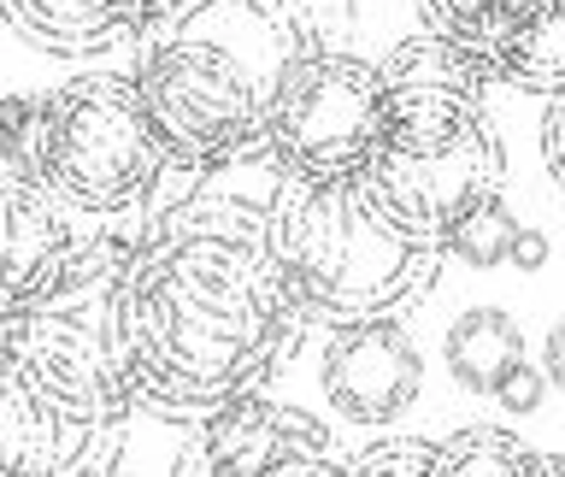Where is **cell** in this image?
Returning a JSON list of instances; mask_svg holds the SVG:
<instances>
[{
    "instance_id": "cell-1",
    "label": "cell",
    "mask_w": 565,
    "mask_h": 477,
    "mask_svg": "<svg viewBox=\"0 0 565 477\" xmlns=\"http://www.w3.org/2000/svg\"><path fill=\"white\" fill-rule=\"evenodd\" d=\"M295 312L265 242V206L189 194L130 242L106 300V360L124 395L159 418H206L259 395L295 360Z\"/></svg>"
},
{
    "instance_id": "cell-2",
    "label": "cell",
    "mask_w": 565,
    "mask_h": 477,
    "mask_svg": "<svg viewBox=\"0 0 565 477\" xmlns=\"http://www.w3.org/2000/svg\"><path fill=\"white\" fill-rule=\"evenodd\" d=\"M130 42V77L171 166L206 177L265 148L282 88L324 47V30L307 0H171Z\"/></svg>"
},
{
    "instance_id": "cell-3",
    "label": "cell",
    "mask_w": 565,
    "mask_h": 477,
    "mask_svg": "<svg viewBox=\"0 0 565 477\" xmlns=\"http://www.w3.org/2000/svg\"><path fill=\"white\" fill-rule=\"evenodd\" d=\"M100 330L30 307L0 312V477H100L130 431Z\"/></svg>"
},
{
    "instance_id": "cell-4",
    "label": "cell",
    "mask_w": 565,
    "mask_h": 477,
    "mask_svg": "<svg viewBox=\"0 0 565 477\" xmlns=\"http://www.w3.org/2000/svg\"><path fill=\"white\" fill-rule=\"evenodd\" d=\"M265 242L295 312L330 330L360 318H395L441 277V254L388 230L383 212L365 201L360 177L342 183L282 177L265 206Z\"/></svg>"
},
{
    "instance_id": "cell-5",
    "label": "cell",
    "mask_w": 565,
    "mask_h": 477,
    "mask_svg": "<svg viewBox=\"0 0 565 477\" xmlns=\"http://www.w3.org/2000/svg\"><path fill=\"white\" fill-rule=\"evenodd\" d=\"M24 153L77 219H124L171 171L159 124L124 71H83L35 95Z\"/></svg>"
},
{
    "instance_id": "cell-6",
    "label": "cell",
    "mask_w": 565,
    "mask_h": 477,
    "mask_svg": "<svg viewBox=\"0 0 565 477\" xmlns=\"http://www.w3.org/2000/svg\"><path fill=\"white\" fill-rule=\"evenodd\" d=\"M35 100H0V312H30L113 283L130 242L77 236V212L30 171L24 130Z\"/></svg>"
},
{
    "instance_id": "cell-7",
    "label": "cell",
    "mask_w": 565,
    "mask_h": 477,
    "mask_svg": "<svg viewBox=\"0 0 565 477\" xmlns=\"http://www.w3.org/2000/svg\"><path fill=\"white\" fill-rule=\"evenodd\" d=\"M383 148V83L377 65L353 53L318 47L295 83L282 88L271 130H265V159L277 177H312V183H342L365 177V166Z\"/></svg>"
},
{
    "instance_id": "cell-8",
    "label": "cell",
    "mask_w": 565,
    "mask_h": 477,
    "mask_svg": "<svg viewBox=\"0 0 565 477\" xmlns=\"http://www.w3.org/2000/svg\"><path fill=\"white\" fill-rule=\"evenodd\" d=\"M501 177H507V153H501L494 124L483 118L436 153L377 148V159H371L365 177H360V189H365V201L383 212L388 230H401L413 247L441 254L454 236V224L466 219L477 201L501 194Z\"/></svg>"
},
{
    "instance_id": "cell-9",
    "label": "cell",
    "mask_w": 565,
    "mask_h": 477,
    "mask_svg": "<svg viewBox=\"0 0 565 477\" xmlns=\"http://www.w3.org/2000/svg\"><path fill=\"white\" fill-rule=\"evenodd\" d=\"M194 424L201 431L177 454L171 477H342L330 424H318L307 406L242 395Z\"/></svg>"
},
{
    "instance_id": "cell-10",
    "label": "cell",
    "mask_w": 565,
    "mask_h": 477,
    "mask_svg": "<svg viewBox=\"0 0 565 477\" xmlns=\"http://www.w3.org/2000/svg\"><path fill=\"white\" fill-rule=\"evenodd\" d=\"M383 83V148L388 153H436L483 124L489 77L441 35L418 30L388 47L377 65Z\"/></svg>"
},
{
    "instance_id": "cell-11",
    "label": "cell",
    "mask_w": 565,
    "mask_h": 477,
    "mask_svg": "<svg viewBox=\"0 0 565 477\" xmlns=\"http://www.w3.org/2000/svg\"><path fill=\"white\" fill-rule=\"evenodd\" d=\"M418 18L489 83H507L519 95H559L565 0H418Z\"/></svg>"
},
{
    "instance_id": "cell-12",
    "label": "cell",
    "mask_w": 565,
    "mask_h": 477,
    "mask_svg": "<svg viewBox=\"0 0 565 477\" xmlns=\"http://www.w3.org/2000/svg\"><path fill=\"white\" fill-rule=\"evenodd\" d=\"M318 383L348 424H395L424 389V353L395 318H360L330 330Z\"/></svg>"
},
{
    "instance_id": "cell-13",
    "label": "cell",
    "mask_w": 565,
    "mask_h": 477,
    "mask_svg": "<svg viewBox=\"0 0 565 477\" xmlns=\"http://www.w3.org/2000/svg\"><path fill=\"white\" fill-rule=\"evenodd\" d=\"M171 0H0V18L42 53H100L130 42Z\"/></svg>"
},
{
    "instance_id": "cell-14",
    "label": "cell",
    "mask_w": 565,
    "mask_h": 477,
    "mask_svg": "<svg viewBox=\"0 0 565 477\" xmlns=\"http://www.w3.org/2000/svg\"><path fill=\"white\" fill-rule=\"evenodd\" d=\"M441 360H448V378L459 389L489 395V389L524 360V330H519V318L501 312V307H471V312H459L448 325Z\"/></svg>"
},
{
    "instance_id": "cell-15",
    "label": "cell",
    "mask_w": 565,
    "mask_h": 477,
    "mask_svg": "<svg viewBox=\"0 0 565 477\" xmlns=\"http://www.w3.org/2000/svg\"><path fill=\"white\" fill-rule=\"evenodd\" d=\"M430 477H565V459L530 448L501 424H466L436 442Z\"/></svg>"
},
{
    "instance_id": "cell-16",
    "label": "cell",
    "mask_w": 565,
    "mask_h": 477,
    "mask_svg": "<svg viewBox=\"0 0 565 477\" xmlns=\"http://www.w3.org/2000/svg\"><path fill=\"white\" fill-rule=\"evenodd\" d=\"M512 236H519L512 206L501 201V194H489V201H477L466 219L454 224V236H448V247H441V254L466 259V265H477V272H494V265H507Z\"/></svg>"
},
{
    "instance_id": "cell-17",
    "label": "cell",
    "mask_w": 565,
    "mask_h": 477,
    "mask_svg": "<svg viewBox=\"0 0 565 477\" xmlns=\"http://www.w3.org/2000/svg\"><path fill=\"white\" fill-rule=\"evenodd\" d=\"M430 454H436V442L377 436L371 448L342 459V477H430Z\"/></svg>"
},
{
    "instance_id": "cell-18",
    "label": "cell",
    "mask_w": 565,
    "mask_h": 477,
    "mask_svg": "<svg viewBox=\"0 0 565 477\" xmlns=\"http://www.w3.org/2000/svg\"><path fill=\"white\" fill-rule=\"evenodd\" d=\"M489 395L501 401V406H507L512 418H530V413H536V406H542V395H547V378H542L536 365H530V353H524V360L512 365L507 378H501V383L489 389Z\"/></svg>"
},
{
    "instance_id": "cell-19",
    "label": "cell",
    "mask_w": 565,
    "mask_h": 477,
    "mask_svg": "<svg viewBox=\"0 0 565 477\" xmlns=\"http://www.w3.org/2000/svg\"><path fill=\"white\" fill-rule=\"evenodd\" d=\"M507 259L519 265V272H542V265H547V236H542V230H524V224H519V236H512Z\"/></svg>"
},
{
    "instance_id": "cell-20",
    "label": "cell",
    "mask_w": 565,
    "mask_h": 477,
    "mask_svg": "<svg viewBox=\"0 0 565 477\" xmlns=\"http://www.w3.org/2000/svg\"><path fill=\"white\" fill-rule=\"evenodd\" d=\"M542 159H547V177H565V159H559V95H547V113H542Z\"/></svg>"
},
{
    "instance_id": "cell-21",
    "label": "cell",
    "mask_w": 565,
    "mask_h": 477,
    "mask_svg": "<svg viewBox=\"0 0 565 477\" xmlns=\"http://www.w3.org/2000/svg\"><path fill=\"white\" fill-rule=\"evenodd\" d=\"M542 378L547 383H565V325L547 336V360H542Z\"/></svg>"
},
{
    "instance_id": "cell-22",
    "label": "cell",
    "mask_w": 565,
    "mask_h": 477,
    "mask_svg": "<svg viewBox=\"0 0 565 477\" xmlns=\"http://www.w3.org/2000/svg\"><path fill=\"white\" fill-rule=\"evenodd\" d=\"M100 477H118V471H100Z\"/></svg>"
}]
</instances>
